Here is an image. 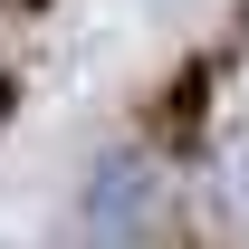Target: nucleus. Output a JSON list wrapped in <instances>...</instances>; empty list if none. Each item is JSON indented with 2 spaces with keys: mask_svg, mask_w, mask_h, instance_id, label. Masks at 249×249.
<instances>
[{
  "mask_svg": "<svg viewBox=\"0 0 249 249\" xmlns=\"http://www.w3.org/2000/svg\"><path fill=\"white\" fill-rule=\"evenodd\" d=\"M163 220V163L154 154H106L87 173V249H134Z\"/></svg>",
  "mask_w": 249,
  "mask_h": 249,
  "instance_id": "nucleus-1",
  "label": "nucleus"
},
{
  "mask_svg": "<svg viewBox=\"0 0 249 249\" xmlns=\"http://www.w3.org/2000/svg\"><path fill=\"white\" fill-rule=\"evenodd\" d=\"M220 182H230V201H240V211H249V134H240V144H230V154H220Z\"/></svg>",
  "mask_w": 249,
  "mask_h": 249,
  "instance_id": "nucleus-2",
  "label": "nucleus"
}]
</instances>
